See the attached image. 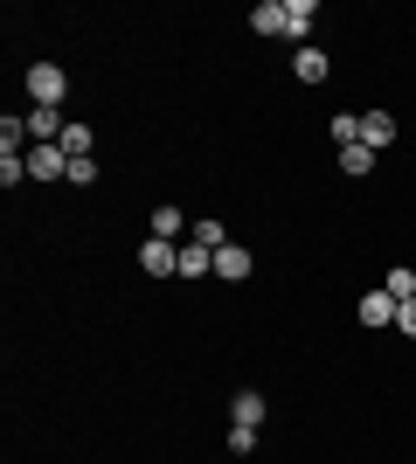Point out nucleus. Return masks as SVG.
Segmentation results:
<instances>
[{
    "label": "nucleus",
    "mask_w": 416,
    "mask_h": 464,
    "mask_svg": "<svg viewBox=\"0 0 416 464\" xmlns=\"http://www.w3.org/2000/svg\"><path fill=\"white\" fill-rule=\"evenodd\" d=\"M28 174L35 180H70V153H63V146H28Z\"/></svg>",
    "instance_id": "f257e3e1"
},
{
    "label": "nucleus",
    "mask_w": 416,
    "mask_h": 464,
    "mask_svg": "<svg viewBox=\"0 0 416 464\" xmlns=\"http://www.w3.org/2000/svg\"><path fill=\"white\" fill-rule=\"evenodd\" d=\"M21 125H28V132H35L42 146H56V139L70 132V118H63V104H35V111L21 118Z\"/></svg>",
    "instance_id": "f03ea898"
},
{
    "label": "nucleus",
    "mask_w": 416,
    "mask_h": 464,
    "mask_svg": "<svg viewBox=\"0 0 416 464\" xmlns=\"http://www.w3.org/2000/svg\"><path fill=\"white\" fill-rule=\"evenodd\" d=\"M139 271H146V277H174L180 271V250L167 243V236H153V243L139 250Z\"/></svg>",
    "instance_id": "7ed1b4c3"
},
{
    "label": "nucleus",
    "mask_w": 416,
    "mask_h": 464,
    "mask_svg": "<svg viewBox=\"0 0 416 464\" xmlns=\"http://www.w3.org/2000/svg\"><path fill=\"white\" fill-rule=\"evenodd\" d=\"M28 91H35V104H63V91H70V77H63L56 63H35V70H28Z\"/></svg>",
    "instance_id": "20e7f679"
},
{
    "label": "nucleus",
    "mask_w": 416,
    "mask_h": 464,
    "mask_svg": "<svg viewBox=\"0 0 416 464\" xmlns=\"http://www.w3.org/2000/svg\"><path fill=\"white\" fill-rule=\"evenodd\" d=\"M361 146H375V153H382V146H396V118H389V111H361Z\"/></svg>",
    "instance_id": "39448f33"
},
{
    "label": "nucleus",
    "mask_w": 416,
    "mask_h": 464,
    "mask_svg": "<svg viewBox=\"0 0 416 464\" xmlns=\"http://www.w3.org/2000/svg\"><path fill=\"white\" fill-rule=\"evenodd\" d=\"M216 277L243 285V277H250V250H243V243H222V250H216Z\"/></svg>",
    "instance_id": "423d86ee"
},
{
    "label": "nucleus",
    "mask_w": 416,
    "mask_h": 464,
    "mask_svg": "<svg viewBox=\"0 0 416 464\" xmlns=\"http://www.w3.org/2000/svg\"><path fill=\"white\" fill-rule=\"evenodd\" d=\"M361 326H396V298H389V291H368V298H361Z\"/></svg>",
    "instance_id": "0eeeda50"
},
{
    "label": "nucleus",
    "mask_w": 416,
    "mask_h": 464,
    "mask_svg": "<svg viewBox=\"0 0 416 464\" xmlns=\"http://www.w3.org/2000/svg\"><path fill=\"white\" fill-rule=\"evenodd\" d=\"M292 77H298V83H326V49H298Z\"/></svg>",
    "instance_id": "6e6552de"
},
{
    "label": "nucleus",
    "mask_w": 416,
    "mask_h": 464,
    "mask_svg": "<svg viewBox=\"0 0 416 464\" xmlns=\"http://www.w3.org/2000/svg\"><path fill=\"white\" fill-rule=\"evenodd\" d=\"M216 271V250H201V243H180V277H201Z\"/></svg>",
    "instance_id": "1a4fd4ad"
},
{
    "label": "nucleus",
    "mask_w": 416,
    "mask_h": 464,
    "mask_svg": "<svg viewBox=\"0 0 416 464\" xmlns=\"http://www.w3.org/2000/svg\"><path fill=\"white\" fill-rule=\"evenodd\" d=\"M250 28L257 35H285V0H264L257 14H250Z\"/></svg>",
    "instance_id": "9d476101"
},
{
    "label": "nucleus",
    "mask_w": 416,
    "mask_h": 464,
    "mask_svg": "<svg viewBox=\"0 0 416 464\" xmlns=\"http://www.w3.org/2000/svg\"><path fill=\"white\" fill-rule=\"evenodd\" d=\"M91 139H98V132H91V125H77V118H70V132H63L56 146H63V153H70V160H91Z\"/></svg>",
    "instance_id": "9b49d317"
},
{
    "label": "nucleus",
    "mask_w": 416,
    "mask_h": 464,
    "mask_svg": "<svg viewBox=\"0 0 416 464\" xmlns=\"http://www.w3.org/2000/svg\"><path fill=\"white\" fill-rule=\"evenodd\" d=\"M340 167H347V174H375V146H340Z\"/></svg>",
    "instance_id": "f8f14e48"
},
{
    "label": "nucleus",
    "mask_w": 416,
    "mask_h": 464,
    "mask_svg": "<svg viewBox=\"0 0 416 464\" xmlns=\"http://www.w3.org/2000/svg\"><path fill=\"white\" fill-rule=\"evenodd\" d=\"M382 291H389L396 305H402V298H416V271H410V264H396V271L382 277Z\"/></svg>",
    "instance_id": "ddd939ff"
},
{
    "label": "nucleus",
    "mask_w": 416,
    "mask_h": 464,
    "mask_svg": "<svg viewBox=\"0 0 416 464\" xmlns=\"http://www.w3.org/2000/svg\"><path fill=\"white\" fill-rule=\"evenodd\" d=\"M313 28V0H285V35H305Z\"/></svg>",
    "instance_id": "4468645a"
},
{
    "label": "nucleus",
    "mask_w": 416,
    "mask_h": 464,
    "mask_svg": "<svg viewBox=\"0 0 416 464\" xmlns=\"http://www.w3.org/2000/svg\"><path fill=\"white\" fill-rule=\"evenodd\" d=\"M195 243H201V250H222V243H229V229H222L216 215H201V222H195Z\"/></svg>",
    "instance_id": "2eb2a0df"
},
{
    "label": "nucleus",
    "mask_w": 416,
    "mask_h": 464,
    "mask_svg": "<svg viewBox=\"0 0 416 464\" xmlns=\"http://www.w3.org/2000/svg\"><path fill=\"white\" fill-rule=\"evenodd\" d=\"M237 423H250V430L264 423V395H257V388H243V395H237Z\"/></svg>",
    "instance_id": "dca6fc26"
},
{
    "label": "nucleus",
    "mask_w": 416,
    "mask_h": 464,
    "mask_svg": "<svg viewBox=\"0 0 416 464\" xmlns=\"http://www.w3.org/2000/svg\"><path fill=\"white\" fill-rule=\"evenodd\" d=\"M153 236H167V243L180 236V208H174V201H160V208H153Z\"/></svg>",
    "instance_id": "f3484780"
},
{
    "label": "nucleus",
    "mask_w": 416,
    "mask_h": 464,
    "mask_svg": "<svg viewBox=\"0 0 416 464\" xmlns=\"http://www.w3.org/2000/svg\"><path fill=\"white\" fill-rule=\"evenodd\" d=\"M229 450H237V458H250V450H257V430H250V423H229Z\"/></svg>",
    "instance_id": "a211bd4d"
},
{
    "label": "nucleus",
    "mask_w": 416,
    "mask_h": 464,
    "mask_svg": "<svg viewBox=\"0 0 416 464\" xmlns=\"http://www.w3.org/2000/svg\"><path fill=\"white\" fill-rule=\"evenodd\" d=\"M326 132H334V139H340V146H354V139H361V118H347V111H340V118H334V125H326Z\"/></svg>",
    "instance_id": "6ab92c4d"
},
{
    "label": "nucleus",
    "mask_w": 416,
    "mask_h": 464,
    "mask_svg": "<svg viewBox=\"0 0 416 464\" xmlns=\"http://www.w3.org/2000/svg\"><path fill=\"white\" fill-rule=\"evenodd\" d=\"M98 180V160H70V188H91Z\"/></svg>",
    "instance_id": "aec40b11"
},
{
    "label": "nucleus",
    "mask_w": 416,
    "mask_h": 464,
    "mask_svg": "<svg viewBox=\"0 0 416 464\" xmlns=\"http://www.w3.org/2000/svg\"><path fill=\"white\" fill-rule=\"evenodd\" d=\"M396 326H402V333L416 340V298H402V305H396Z\"/></svg>",
    "instance_id": "412c9836"
}]
</instances>
